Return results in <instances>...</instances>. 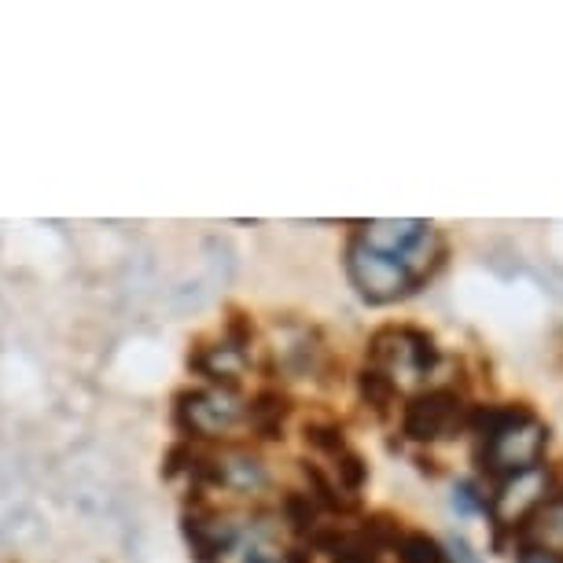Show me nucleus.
<instances>
[{
  "label": "nucleus",
  "instance_id": "f257e3e1",
  "mask_svg": "<svg viewBox=\"0 0 563 563\" xmlns=\"http://www.w3.org/2000/svg\"><path fill=\"white\" fill-rule=\"evenodd\" d=\"M549 439H552L549 423H541L538 417L516 423V428H505L490 434V439L475 442V467L501 490L508 479L538 472L541 461H545Z\"/></svg>",
  "mask_w": 563,
  "mask_h": 563
},
{
  "label": "nucleus",
  "instance_id": "f03ea898",
  "mask_svg": "<svg viewBox=\"0 0 563 563\" xmlns=\"http://www.w3.org/2000/svg\"><path fill=\"white\" fill-rule=\"evenodd\" d=\"M174 423L185 434V442H218L229 439L243 423V401L232 390L196 387L180 390L174 401Z\"/></svg>",
  "mask_w": 563,
  "mask_h": 563
},
{
  "label": "nucleus",
  "instance_id": "7ed1b4c3",
  "mask_svg": "<svg viewBox=\"0 0 563 563\" xmlns=\"http://www.w3.org/2000/svg\"><path fill=\"white\" fill-rule=\"evenodd\" d=\"M346 276L368 306H390L420 291V284L398 258H387L354 236L346 243Z\"/></svg>",
  "mask_w": 563,
  "mask_h": 563
},
{
  "label": "nucleus",
  "instance_id": "20e7f679",
  "mask_svg": "<svg viewBox=\"0 0 563 563\" xmlns=\"http://www.w3.org/2000/svg\"><path fill=\"white\" fill-rule=\"evenodd\" d=\"M467 401L456 387H431L420 390L406 401L401 409V434L409 442L431 445L442 439H453L456 431H464Z\"/></svg>",
  "mask_w": 563,
  "mask_h": 563
},
{
  "label": "nucleus",
  "instance_id": "39448f33",
  "mask_svg": "<svg viewBox=\"0 0 563 563\" xmlns=\"http://www.w3.org/2000/svg\"><path fill=\"white\" fill-rule=\"evenodd\" d=\"M180 527H185V541H188V549H192L196 563H221L236 549V538H240V527L232 523V516L203 505L199 497L185 508Z\"/></svg>",
  "mask_w": 563,
  "mask_h": 563
},
{
  "label": "nucleus",
  "instance_id": "423d86ee",
  "mask_svg": "<svg viewBox=\"0 0 563 563\" xmlns=\"http://www.w3.org/2000/svg\"><path fill=\"white\" fill-rule=\"evenodd\" d=\"M188 368L199 372L210 387L232 390V395H236L243 372H247V354L232 343H225V339H221V343H199V346H192V354H188Z\"/></svg>",
  "mask_w": 563,
  "mask_h": 563
},
{
  "label": "nucleus",
  "instance_id": "0eeeda50",
  "mask_svg": "<svg viewBox=\"0 0 563 563\" xmlns=\"http://www.w3.org/2000/svg\"><path fill=\"white\" fill-rule=\"evenodd\" d=\"M291 417V398L284 390H258L247 406H243V423L251 428V434H258L265 442L284 439V423Z\"/></svg>",
  "mask_w": 563,
  "mask_h": 563
},
{
  "label": "nucleus",
  "instance_id": "6e6552de",
  "mask_svg": "<svg viewBox=\"0 0 563 563\" xmlns=\"http://www.w3.org/2000/svg\"><path fill=\"white\" fill-rule=\"evenodd\" d=\"M357 395L361 401L376 412L379 420H387L390 412L398 409V401H401V387H398V379L395 376H387L384 368H372L365 365L357 372Z\"/></svg>",
  "mask_w": 563,
  "mask_h": 563
},
{
  "label": "nucleus",
  "instance_id": "1a4fd4ad",
  "mask_svg": "<svg viewBox=\"0 0 563 563\" xmlns=\"http://www.w3.org/2000/svg\"><path fill=\"white\" fill-rule=\"evenodd\" d=\"M398 335H401V350H406V365L409 372L417 376H431L442 361V346L428 328H417V324H398Z\"/></svg>",
  "mask_w": 563,
  "mask_h": 563
},
{
  "label": "nucleus",
  "instance_id": "9d476101",
  "mask_svg": "<svg viewBox=\"0 0 563 563\" xmlns=\"http://www.w3.org/2000/svg\"><path fill=\"white\" fill-rule=\"evenodd\" d=\"M280 512H284V523H288L295 534L306 538V541H313L324 530L321 505H317L306 490H288V494H284L280 497Z\"/></svg>",
  "mask_w": 563,
  "mask_h": 563
},
{
  "label": "nucleus",
  "instance_id": "9b49d317",
  "mask_svg": "<svg viewBox=\"0 0 563 563\" xmlns=\"http://www.w3.org/2000/svg\"><path fill=\"white\" fill-rule=\"evenodd\" d=\"M302 439H306V445H310L313 453L328 456V461H335L339 453L350 450L343 423H335V420H306L302 423Z\"/></svg>",
  "mask_w": 563,
  "mask_h": 563
},
{
  "label": "nucleus",
  "instance_id": "f8f14e48",
  "mask_svg": "<svg viewBox=\"0 0 563 563\" xmlns=\"http://www.w3.org/2000/svg\"><path fill=\"white\" fill-rule=\"evenodd\" d=\"M335 467V483H339V490L350 494V497H357L361 490H365V483H368V464H365V456H361L354 445L350 450H343L332 461Z\"/></svg>",
  "mask_w": 563,
  "mask_h": 563
},
{
  "label": "nucleus",
  "instance_id": "ddd939ff",
  "mask_svg": "<svg viewBox=\"0 0 563 563\" xmlns=\"http://www.w3.org/2000/svg\"><path fill=\"white\" fill-rule=\"evenodd\" d=\"M225 343H232L236 350H243L247 354L251 343H254V321L243 310H232L225 317Z\"/></svg>",
  "mask_w": 563,
  "mask_h": 563
},
{
  "label": "nucleus",
  "instance_id": "4468645a",
  "mask_svg": "<svg viewBox=\"0 0 563 563\" xmlns=\"http://www.w3.org/2000/svg\"><path fill=\"white\" fill-rule=\"evenodd\" d=\"M516 563H563V552L552 549L549 541H519Z\"/></svg>",
  "mask_w": 563,
  "mask_h": 563
},
{
  "label": "nucleus",
  "instance_id": "2eb2a0df",
  "mask_svg": "<svg viewBox=\"0 0 563 563\" xmlns=\"http://www.w3.org/2000/svg\"><path fill=\"white\" fill-rule=\"evenodd\" d=\"M450 563H479V556H475L472 545H467L464 538H453V545H450Z\"/></svg>",
  "mask_w": 563,
  "mask_h": 563
},
{
  "label": "nucleus",
  "instance_id": "dca6fc26",
  "mask_svg": "<svg viewBox=\"0 0 563 563\" xmlns=\"http://www.w3.org/2000/svg\"><path fill=\"white\" fill-rule=\"evenodd\" d=\"M417 467H420L423 475H439V472H442V467H439V461H434L431 453H417Z\"/></svg>",
  "mask_w": 563,
  "mask_h": 563
},
{
  "label": "nucleus",
  "instance_id": "f3484780",
  "mask_svg": "<svg viewBox=\"0 0 563 563\" xmlns=\"http://www.w3.org/2000/svg\"><path fill=\"white\" fill-rule=\"evenodd\" d=\"M556 365L563 368V332L556 335Z\"/></svg>",
  "mask_w": 563,
  "mask_h": 563
}]
</instances>
